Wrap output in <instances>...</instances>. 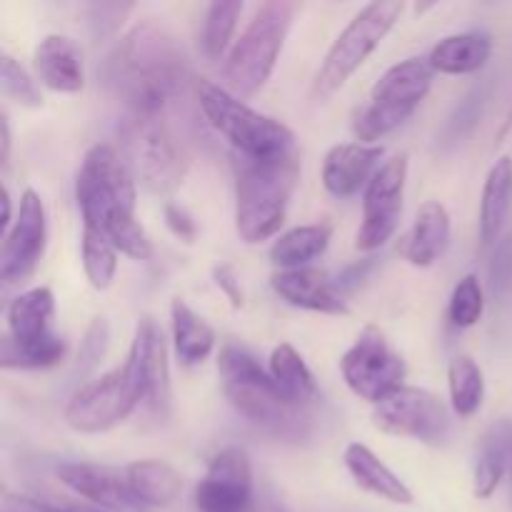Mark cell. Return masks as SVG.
Returning a JSON list of instances; mask_svg holds the SVG:
<instances>
[{"label":"cell","mask_w":512,"mask_h":512,"mask_svg":"<svg viewBox=\"0 0 512 512\" xmlns=\"http://www.w3.org/2000/svg\"><path fill=\"white\" fill-rule=\"evenodd\" d=\"M115 68V83L130 115L170 113L188 83L178 38L155 20H143L125 35Z\"/></svg>","instance_id":"1"},{"label":"cell","mask_w":512,"mask_h":512,"mask_svg":"<svg viewBox=\"0 0 512 512\" xmlns=\"http://www.w3.org/2000/svg\"><path fill=\"white\" fill-rule=\"evenodd\" d=\"M235 228L243 243L258 245L275 238L285 223L290 195L300 178L298 150L268 158L233 153Z\"/></svg>","instance_id":"2"},{"label":"cell","mask_w":512,"mask_h":512,"mask_svg":"<svg viewBox=\"0 0 512 512\" xmlns=\"http://www.w3.org/2000/svg\"><path fill=\"white\" fill-rule=\"evenodd\" d=\"M218 373L228 403L255 428L273 435L300 433L303 408H295L270 373L260 368L255 355L240 345H225L218 355Z\"/></svg>","instance_id":"3"},{"label":"cell","mask_w":512,"mask_h":512,"mask_svg":"<svg viewBox=\"0 0 512 512\" xmlns=\"http://www.w3.org/2000/svg\"><path fill=\"white\" fill-rule=\"evenodd\" d=\"M295 3L273 0L260 5L258 13L240 33L223 63V88L238 98L258 93L273 75L295 18Z\"/></svg>","instance_id":"4"},{"label":"cell","mask_w":512,"mask_h":512,"mask_svg":"<svg viewBox=\"0 0 512 512\" xmlns=\"http://www.w3.org/2000/svg\"><path fill=\"white\" fill-rule=\"evenodd\" d=\"M135 173L118 148L98 143L88 148L75 178V200H78L83 228L108 233L115 223L135 218L138 188Z\"/></svg>","instance_id":"5"},{"label":"cell","mask_w":512,"mask_h":512,"mask_svg":"<svg viewBox=\"0 0 512 512\" xmlns=\"http://www.w3.org/2000/svg\"><path fill=\"white\" fill-rule=\"evenodd\" d=\"M195 100L215 133L233 145L235 155L268 158L295 150V135L288 125L253 110L223 85L195 80Z\"/></svg>","instance_id":"6"},{"label":"cell","mask_w":512,"mask_h":512,"mask_svg":"<svg viewBox=\"0 0 512 512\" xmlns=\"http://www.w3.org/2000/svg\"><path fill=\"white\" fill-rule=\"evenodd\" d=\"M403 13V0H375V3L365 5L330 45L313 80V98L325 100L338 93L358 73L360 65L378 50V45L388 38Z\"/></svg>","instance_id":"7"},{"label":"cell","mask_w":512,"mask_h":512,"mask_svg":"<svg viewBox=\"0 0 512 512\" xmlns=\"http://www.w3.org/2000/svg\"><path fill=\"white\" fill-rule=\"evenodd\" d=\"M433 75L435 70L430 68L428 60L420 58H408L385 70L370 90L365 108L355 115L353 133L358 143L375 145V140L400 128L428 98Z\"/></svg>","instance_id":"8"},{"label":"cell","mask_w":512,"mask_h":512,"mask_svg":"<svg viewBox=\"0 0 512 512\" xmlns=\"http://www.w3.org/2000/svg\"><path fill=\"white\" fill-rule=\"evenodd\" d=\"M130 168L150 193H173L188 173V153L170 113L130 115Z\"/></svg>","instance_id":"9"},{"label":"cell","mask_w":512,"mask_h":512,"mask_svg":"<svg viewBox=\"0 0 512 512\" xmlns=\"http://www.w3.org/2000/svg\"><path fill=\"white\" fill-rule=\"evenodd\" d=\"M140 403H145L143 380L125 360L120 368L75 390L65 405V423L75 433L98 435L128 420Z\"/></svg>","instance_id":"10"},{"label":"cell","mask_w":512,"mask_h":512,"mask_svg":"<svg viewBox=\"0 0 512 512\" xmlns=\"http://www.w3.org/2000/svg\"><path fill=\"white\" fill-rule=\"evenodd\" d=\"M340 373L360 400L378 405L390 393L403 388L408 365L378 325H365L363 333L340 358Z\"/></svg>","instance_id":"11"},{"label":"cell","mask_w":512,"mask_h":512,"mask_svg":"<svg viewBox=\"0 0 512 512\" xmlns=\"http://www.w3.org/2000/svg\"><path fill=\"white\" fill-rule=\"evenodd\" d=\"M408 155H393L380 165L363 193V223L355 235V248L360 253H373L393 240L403 215L405 183H408Z\"/></svg>","instance_id":"12"},{"label":"cell","mask_w":512,"mask_h":512,"mask_svg":"<svg viewBox=\"0 0 512 512\" xmlns=\"http://www.w3.org/2000/svg\"><path fill=\"white\" fill-rule=\"evenodd\" d=\"M373 425L395 438L440 443L448 433V405L430 390L403 385L373 405Z\"/></svg>","instance_id":"13"},{"label":"cell","mask_w":512,"mask_h":512,"mask_svg":"<svg viewBox=\"0 0 512 512\" xmlns=\"http://www.w3.org/2000/svg\"><path fill=\"white\" fill-rule=\"evenodd\" d=\"M48 245V215L43 198L33 188L23 190L15 223L3 235L0 248V280L5 285H20L38 270Z\"/></svg>","instance_id":"14"},{"label":"cell","mask_w":512,"mask_h":512,"mask_svg":"<svg viewBox=\"0 0 512 512\" xmlns=\"http://www.w3.org/2000/svg\"><path fill=\"white\" fill-rule=\"evenodd\" d=\"M198 512H250L253 510V465L238 445L223 448L205 470L195 488Z\"/></svg>","instance_id":"15"},{"label":"cell","mask_w":512,"mask_h":512,"mask_svg":"<svg viewBox=\"0 0 512 512\" xmlns=\"http://www.w3.org/2000/svg\"><path fill=\"white\" fill-rule=\"evenodd\" d=\"M128 363L140 375L145 388V403L153 413L163 415L170 405V363L163 330L153 318H140L130 345Z\"/></svg>","instance_id":"16"},{"label":"cell","mask_w":512,"mask_h":512,"mask_svg":"<svg viewBox=\"0 0 512 512\" xmlns=\"http://www.w3.org/2000/svg\"><path fill=\"white\" fill-rule=\"evenodd\" d=\"M385 150L368 143H338L325 153L323 185L335 198H353L365 193L373 175L380 170Z\"/></svg>","instance_id":"17"},{"label":"cell","mask_w":512,"mask_h":512,"mask_svg":"<svg viewBox=\"0 0 512 512\" xmlns=\"http://www.w3.org/2000/svg\"><path fill=\"white\" fill-rule=\"evenodd\" d=\"M275 295L288 305L310 313L323 315H350L348 303L340 295L338 283H333L325 270L300 268V270H278L270 278Z\"/></svg>","instance_id":"18"},{"label":"cell","mask_w":512,"mask_h":512,"mask_svg":"<svg viewBox=\"0 0 512 512\" xmlns=\"http://www.w3.org/2000/svg\"><path fill=\"white\" fill-rule=\"evenodd\" d=\"M58 478L65 488L73 490L80 498L98 503L100 508L140 512L143 505L133 498L125 473L93 463H63L58 468Z\"/></svg>","instance_id":"19"},{"label":"cell","mask_w":512,"mask_h":512,"mask_svg":"<svg viewBox=\"0 0 512 512\" xmlns=\"http://www.w3.org/2000/svg\"><path fill=\"white\" fill-rule=\"evenodd\" d=\"M35 75L53 93H80L85 85L83 50L73 38L50 33L35 45Z\"/></svg>","instance_id":"20"},{"label":"cell","mask_w":512,"mask_h":512,"mask_svg":"<svg viewBox=\"0 0 512 512\" xmlns=\"http://www.w3.org/2000/svg\"><path fill=\"white\" fill-rule=\"evenodd\" d=\"M450 243V213L440 200L420 205L415 223L400 238L398 253L415 268H430Z\"/></svg>","instance_id":"21"},{"label":"cell","mask_w":512,"mask_h":512,"mask_svg":"<svg viewBox=\"0 0 512 512\" xmlns=\"http://www.w3.org/2000/svg\"><path fill=\"white\" fill-rule=\"evenodd\" d=\"M508 470H512V418H498L480 435L473 470L475 498H493Z\"/></svg>","instance_id":"22"},{"label":"cell","mask_w":512,"mask_h":512,"mask_svg":"<svg viewBox=\"0 0 512 512\" xmlns=\"http://www.w3.org/2000/svg\"><path fill=\"white\" fill-rule=\"evenodd\" d=\"M55 298L50 288H30L10 300L8 305V338L20 345H35L53 340Z\"/></svg>","instance_id":"23"},{"label":"cell","mask_w":512,"mask_h":512,"mask_svg":"<svg viewBox=\"0 0 512 512\" xmlns=\"http://www.w3.org/2000/svg\"><path fill=\"white\" fill-rule=\"evenodd\" d=\"M345 468L353 475V480L358 483V488H363L365 493L375 495L380 500H388L393 505H413V490L363 443H350L345 448Z\"/></svg>","instance_id":"24"},{"label":"cell","mask_w":512,"mask_h":512,"mask_svg":"<svg viewBox=\"0 0 512 512\" xmlns=\"http://www.w3.org/2000/svg\"><path fill=\"white\" fill-rule=\"evenodd\" d=\"M493 55V38L480 30L455 33L438 40L428 53V65L443 75H470L488 65Z\"/></svg>","instance_id":"25"},{"label":"cell","mask_w":512,"mask_h":512,"mask_svg":"<svg viewBox=\"0 0 512 512\" xmlns=\"http://www.w3.org/2000/svg\"><path fill=\"white\" fill-rule=\"evenodd\" d=\"M512 210V158L503 155L488 170L480 198V243L493 248L503 238V228Z\"/></svg>","instance_id":"26"},{"label":"cell","mask_w":512,"mask_h":512,"mask_svg":"<svg viewBox=\"0 0 512 512\" xmlns=\"http://www.w3.org/2000/svg\"><path fill=\"white\" fill-rule=\"evenodd\" d=\"M133 498L145 508H165L183 490V478L163 460H135L123 470Z\"/></svg>","instance_id":"27"},{"label":"cell","mask_w":512,"mask_h":512,"mask_svg":"<svg viewBox=\"0 0 512 512\" xmlns=\"http://www.w3.org/2000/svg\"><path fill=\"white\" fill-rule=\"evenodd\" d=\"M170 328H173V348L180 363L193 368L210 358L218 340L215 330L185 300L175 298L170 303Z\"/></svg>","instance_id":"28"},{"label":"cell","mask_w":512,"mask_h":512,"mask_svg":"<svg viewBox=\"0 0 512 512\" xmlns=\"http://www.w3.org/2000/svg\"><path fill=\"white\" fill-rule=\"evenodd\" d=\"M330 240H333L330 223L300 225V228L283 233L270 245V263L278 270L310 268V263L328 250Z\"/></svg>","instance_id":"29"},{"label":"cell","mask_w":512,"mask_h":512,"mask_svg":"<svg viewBox=\"0 0 512 512\" xmlns=\"http://www.w3.org/2000/svg\"><path fill=\"white\" fill-rule=\"evenodd\" d=\"M270 378L280 388V393L295 405V408H305L318 398V383L310 368L305 365L303 355L293 348L290 343H280L278 348L270 353Z\"/></svg>","instance_id":"30"},{"label":"cell","mask_w":512,"mask_h":512,"mask_svg":"<svg viewBox=\"0 0 512 512\" xmlns=\"http://www.w3.org/2000/svg\"><path fill=\"white\" fill-rule=\"evenodd\" d=\"M450 405L460 418H473L485 400V375L470 355H458L448 368Z\"/></svg>","instance_id":"31"},{"label":"cell","mask_w":512,"mask_h":512,"mask_svg":"<svg viewBox=\"0 0 512 512\" xmlns=\"http://www.w3.org/2000/svg\"><path fill=\"white\" fill-rule=\"evenodd\" d=\"M65 353H68V343L65 338L55 335L53 340L35 345H20L13 338L5 335L0 340V368L3 370H45L55 368L63 363Z\"/></svg>","instance_id":"32"},{"label":"cell","mask_w":512,"mask_h":512,"mask_svg":"<svg viewBox=\"0 0 512 512\" xmlns=\"http://www.w3.org/2000/svg\"><path fill=\"white\" fill-rule=\"evenodd\" d=\"M83 270L95 290H108L118 273V250L100 230L83 228Z\"/></svg>","instance_id":"33"},{"label":"cell","mask_w":512,"mask_h":512,"mask_svg":"<svg viewBox=\"0 0 512 512\" xmlns=\"http://www.w3.org/2000/svg\"><path fill=\"white\" fill-rule=\"evenodd\" d=\"M243 3H210L203 23V50L210 60H223L243 15Z\"/></svg>","instance_id":"34"},{"label":"cell","mask_w":512,"mask_h":512,"mask_svg":"<svg viewBox=\"0 0 512 512\" xmlns=\"http://www.w3.org/2000/svg\"><path fill=\"white\" fill-rule=\"evenodd\" d=\"M485 313V290L480 285L478 275H465L460 278V283L453 288V295H450L448 315L450 323L460 330H468L473 325L480 323Z\"/></svg>","instance_id":"35"},{"label":"cell","mask_w":512,"mask_h":512,"mask_svg":"<svg viewBox=\"0 0 512 512\" xmlns=\"http://www.w3.org/2000/svg\"><path fill=\"white\" fill-rule=\"evenodd\" d=\"M0 85H3V95L20 108H40L43 105V95H40L38 85L30 78L28 70L18 63L10 53H0Z\"/></svg>","instance_id":"36"},{"label":"cell","mask_w":512,"mask_h":512,"mask_svg":"<svg viewBox=\"0 0 512 512\" xmlns=\"http://www.w3.org/2000/svg\"><path fill=\"white\" fill-rule=\"evenodd\" d=\"M488 285L493 300H505L512 288V230L495 243L493 260L488 270Z\"/></svg>","instance_id":"37"},{"label":"cell","mask_w":512,"mask_h":512,"mask_svg":"<svg viewBox=\"0 0 512 512\" xmlns=\"http://www.w3.org/2000/svg\"><path fill=\"white\" fill-rule=\"evenodd\" d=\"M133 10V3H93L85 8L88 15V28L93 33V38L103 40L110 38L120 30L123 20L128 18V13Z\"/></svg>","instance_id":"38"},{"label":"cell","mask_w":512,"mask_h":512,"mask_svg":"<svg viewBox=\"0 0 512 512\" xmlns=\"http://www.w3.org/2000/svg\"><path fill=\"white\" fill-rule=\"evenodd\" d=\"M108 340H110V328L108 320L105 318H95L90 323L88 333H85L83 345H80L78 353V370L80 373H88L98 365V360L103 358L105 350H108Z\"/></svg>","instance_id":"39"},{"label":"cell","mask_w":512,"mask_h":512,"mask_svg":"<svg viewBox=\"0 0 512 512\" xmlns=\"http://www.w3.org/2000/svg\"><path fill=\"white\" fill-rule=\"evenodd\" d=\"M163 215H165V225H168V228L173 230V235H178L180 240L193 243V240L198 238V223H195L193 215H190L185 208H180V205L175 203H168L163 208Z\"/></svg>","instance_id":"40"},{"label":"cell","mask_w":512,"mask_h":512,"mask_svg":"<svg viewBox=\"0 0 512 512\" xmlns=\"http://www.w3.org/2000/svg\"><path fill=\"white\" fill-rule=\"evenodd\" d=\"M3 508L5 512H88V510H73V508H55V505L40 503V500L28 498V495H13V493H5Z\"/></svg>","instance_id":"41"},{"label":"cell","mask_w":512,"mask_h":512,"mask_svg":"<svg viewBox=\"0 0 512 512\" xmlns=\"http://www.w3.org/2000/svg\"><path fill=\"white\" fill-rule=\"evenodd\" d=\"M213 278L215 285L228 295L230 305H233V308H240V305H243V290H240V283L233 275V270H230L228 265H218V268L213 270Z\"/></svg>","instance_id":"42"},{"label":"cell","mask_w":512,"mask_h":512,"mask_svg":"<svg viewBox=\"0 0 512 512\" xmlns=\"http://www.w3.org/2000/svg\"><path fill=\"white\" fill-rule=\"evenodd\" d=\"M10 158V123H8V115L3 113V118H0V160H3V165L8 163Z\"/></svg>","instance_id":"43"},{"label":"cell","mask_w":512,"mask_h":512,"mask_svg":"<svg viewBox=\"0 0 512 512\" xmlns=\"http://www.w3.org/2000/svg\"><path fill=\"white\" fill-rule=\"evenodd\" d=\"M0 203H3V220H0V230H3V235H5L10 230V225L15 223V220H13V205H10V193H8V188H5V185H3V200H0Z\"/></svg>","instance_id":"44"},{"label":"cell","mask_w":512,"mask_h":512,"mask_svg":"<svg viewBox=\"0 0 512 512\" xmlns=\"http://www.w3.org/2000/svg\"><path fill=\"white\" fill-rule=\"evenodd\" d=\"M273 512H288V510H283V508H275Z\"/></svg>","instance_id":"45"}]
</instances>
